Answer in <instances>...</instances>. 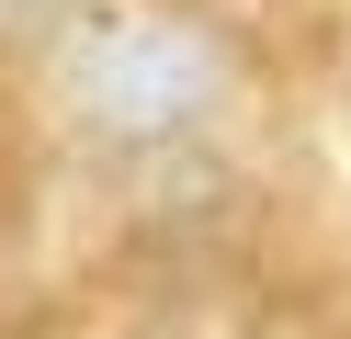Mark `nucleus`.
<instances>
[{
  "label": "nucleus",
  "instance_id": "nucleus-1",
  "mask_svg": "<svg viewBox=\"0 0 351 339\" xmlns=\"http://www.w3.org/2000/svg\"><path fill=\"white\" fill-rule=\"evenodd\" d=\"M215 102V45L182 23H80L69 45V113L114 147H159Z\"/></svg>",
  "mask_w": 351,
  "mask_h": 339
}]
</instances>
